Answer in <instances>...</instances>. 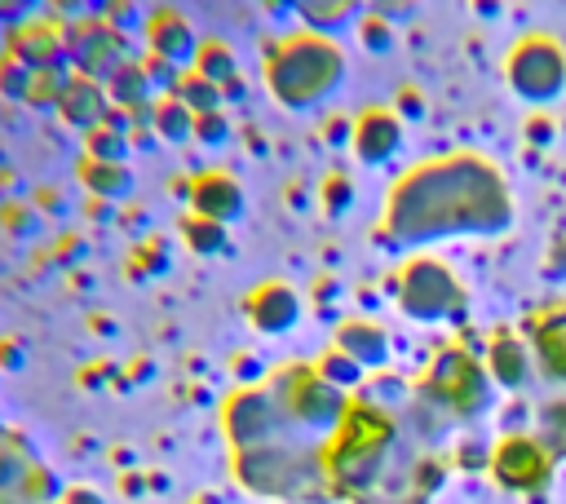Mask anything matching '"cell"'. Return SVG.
Returning a JSON list of instances; mask_svg holds the SVG:
<instances>
[{"instance_id":"5","label":"cell","mask_w":566,"mask_h":504,"mask_svg":"<svg viewBox=\"0 0 566 504\" xmlns=\"http://www.w3.org/2000/svg\"><path fill=\"white\" fill-rule=\"evenodd\" d=\"M270 389H274V398H279V407L287 411L292 424L314 429V433H327V438H332V429L340 424V416L349 407V398L336 385H327L318 376V367H301V363L283 367Z\"/></svg>"},{"instance_id":"8","label":"cell","mask_w":566,"mask_h":504,"mask_svg":"<svg viewBox=\"0 0 566 504\" xmlns=\"http://www.w3.org/2000/svg\"><path fill=\"white\" fill-rule=\"evenodd\" d=\"M424 389H429V398L442 402L447 411H455V416H478V411L486 407V398H491V376H486L464 349L451 345V349L438 354V363H433Z\"/></svg>"},{"instance_id":"2","label":"cell","mask_w":566,"mask_h":504,"mask_svg":"<svg viewBox=\"0 0 566 504\" xmlns=\"http://www.w3.org/2000/svg\"><path fill=\"white\" fill-rule=\"evenodd\" d=\"M340 71H345L340 49L318 31H292L265 57V84L292 111L323 102L336 88Z\"/></svg>"},{"instance_id":"4","label":"cell","mask_w":566,"mask_h":504,"mask_svg":"<svg viewBox=\"0 0 566 504\" xmlns=\"http://www.w3.org/2000/svg\"><path fill=\"white\" fill-rule=\"evenodd\" d=\"M234 473L248 491L274 495V500H323L332 491L323 451H301V447H248L234 451Z\"/></svg>"},{"instance_id":"11","label":"cell","mask_w":566,"mask_h":504,"mask_svg":"<svg viewBox=\"0 0 566 504\" xmlns=\"http://www.w3.org/2000/svg\"><path fill=\"white\" fill-rule=\"evenodd\" d=\"M243 314H248V323H252L256 332L279 336V332H287V327L301 318V301H296V292H292L283 279H270V283H261V287L248 292Z\"/></svg>"},{"instance_id":"9","label":"cell","mask_w":566,"mask_h":504,"mask_svg":"<svg viewBox=\"0 0 566 504\" xmlns=\"http://www.w3.org/2000/svg\"><path fill=\"white\" fill-rule=\"evenodd\" d=\"M491 477L517 495L544 491L553 477V451L535 433H504L491 447Z\"/></svg>"},{"instance_id":"1","label":"cell","mask_w":566,"mask_h":504,"mask_svg":"<svg viewBox=\"0 0 566 504\" xmlns=\"http://www.w3.org/2000/svg\"><path fill=\"white\" fill-rule=\"evenodd\" d=\"M504 221H509L504 181L491 164L473 155L420 164L385 199V225L402 243H420L455 230H495Z\"/></svg>"},{"instance_id":"6","label":"cell","mask_w":566,"mask_h":504,"mask_svg":"<svg viewBox=\"0 0 566 504\" xmlns=\"http://www.w3.org/2000/svg\"><path fill=\"white\" fill-rule=\"evenodd\" d=\"M504 80L526 102H553L566 88V49L553 35H522L504 57Z\"/></svg>"},{"instance_id":"16","label":"cell","mask_w":566,"mask_h":504,"mask_svg":"<svg viewBox=\"0 0 566 504\" xmlns=\"http://www.w3.org/2000/svg\"><path fill=\"white\" fill-rule=\"evenodd\" d=\"M336 349H345V354L367 371V367H380V363L389 358V336H385V327H376L371 318H349V323H340V332H336Z\"/></svg>"},{"instance_id":"3","label":"cell","mask_w":566,"mask_h":504,"mask_svg":"<svg viewBox=\"0 0 566 504\" xmlns=\"http://www.w3.org/2000/svg\"><path fill=\"white\" fill-rule=\"evenodd\" d=\"M389 442H394V420L389 411H380L376 402H349L340 424L332 429V442L323 451V469H327V482L332 491H367L371 477L380 473L385 455H389Z\"/></svg>"},{"instance_id":"13","label":"cell","mask_w":566,"mask_h":504,"mask_svg":"<svg viewBox=\"0 0 566 504\" xmlns=\"http://www.w3.org/2000/svg\"><path fill=\"white\" fill-rule=\"evenodd\" d=\"M526 332H531V354H535L539 371L548 380L566 385V309L535 314V323H526Z\"/></svg>"},{"instance_id":"18","label":"cell","mask_w":566,"mask_h":504,"mask_svg":"<svg viewBox=\"0 0 566 504\" xmlns=\"http://www.w3.org/2000/svg\"><path fill=\"white\" fill-rule=\"evenodd\" d=\"M318 376L345 393V389H354V385L363 380V367H358L345 349H336V345H332V354H323V358H318Z\"/></svg>"},{"instance_id":"12","label":"cell","mask_w":566,"mask_h":504,"mask_svg":"<svg viewBox=\"0 0 566 504\" xmlns=\"http://www.w3.org/2000/svg\"><path fill=\"white\" fill-rule=\"evenodd\" d=\"M349 137H354V155L363 164H385L398 150V141H402V124H398V115L389 106H367L354 119Z\"/></svg>"},{"instance_id":"19","label":"cell","mask_w":566,"mask_h":504,"mask_svg":"<svg viewBox=\"0 0 566 504\" xmlns=\"http://www.w3.org/2000/svg\"><path fill=\"white\" fill-rule=\"evenodd\" d=\"M71 504H102V500H97L93 491H75V495H71Z\"/></svg>"},{"instance_id":"14","label":"cell","mask_w":566,"mask_h":504,"mask_svg":"<svg viewBox=\"0 0 566 504\" xmlns=\"http://www.w3.org/2000/svg\"><path fill=\"white\" fill-rule=\"evenodd\" d=\"M190 203H195V217L230 221V217H239V208H243V186H239L226 168H212V172H203V177L190 186Z\"/></svg>"},{"instance_id":"17","label":"cell","mask_w":566,"mask_h":504,"mask_svg":"<svg viewBox=\"0 0 566 504\" xmlns=\"http://www.w3.org/2000/svg\"><path fill=\"white\" fill-rule=\"evenodd\" d=\"M535 438L553 451V460L566 455V398H553L539 407V433Z\"/></svg>"},{"instance_id":"10","label":"cell","mask_w":566,"mask_h":504,"mask_svg":"<svg viewBox=\"0 0 566 504\" xmlns=\"http://www.w3.org/2000/svg\"><path fill=\"white\" fill-rule=\"evenodd\" d=\"M283 424H287V411L279 407L274 389H239L226 402V433H230L234 451L274 442Z\"/></svg>"},{"instance_id":"7","label":"cell","mask_w":566,"mask_h":504,"mask_svg":"<svg viewBox=\"0 0 566 504\" xmlns=\"http://www.w3.org/2000/svg\"><path fill=\"white\" fill-rule=\"evenodd\" d=\"M398 305H402V314L424 318V323L451 318V314L464 305V287L455 283V274H451L442 261L416 256V261H407L402 274H398Z\"/></svg>"},{"instance_id":"15","label":"cell","mask_w":566,"mask_h":504,"mask_svg":"<svg viewBox=\"0 0 566 504\" xmlns=\"http://www.w3.org/2000/svg\"><path fill=\"white\" fill-rule=\"evenodd\" d=\"M486 376L495 385H504V389H522L526 376H531V345L522 336H513V332L491 336V345H486Z\"/></svg>"}]
</instances>
